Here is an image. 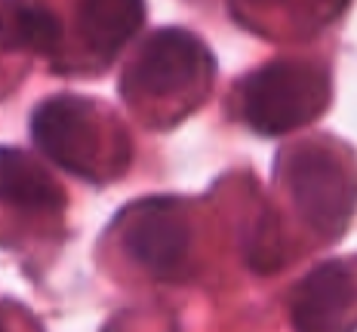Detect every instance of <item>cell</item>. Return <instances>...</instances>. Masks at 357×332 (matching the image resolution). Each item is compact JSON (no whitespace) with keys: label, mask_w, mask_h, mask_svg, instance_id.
I'll list each match as a JSON object with an SVG mask.
<instances>
[{"label":"cell","mask_w":357,"mask_h":332,"mask_svg":"<svg viewBox=\"0 0 357 332\" xmlns=\"http://www.w3.org/2000/svg\"><path fill=\"white\" fill-rule=\"evenodd\" d=\"M296 332H357V258H333L296 286L289 301Z\"/></svg>","instance_id":"obj_6"},{"label":"cell","mask_w":357,"mask_h":332,"mask_svg":"<svg viewBox=\"0 0 357 332\" xmlns=\"http://www.w3.org/2000/svg\"><path fill=\"white\" fill-rule=\"evenodd\" d=\"M215 58L197 34L185 28H160L142 43L139 56L126 68L121 93L130 102H160L210 86Z\"/></svg>","instance_id":"obj_3"},{"label":"cell","mask_w":357,"mask_h":332,"mask_svg":"<svg viewBox=\"0 0 357 332\" xmlns=\"http://www.w3.org/2000/svg\"><path fill=\"white\" fill-rule=\"evenodd\" d=\"M123 249L151 277L176 280L188 264L191 231L176 197H148L123 212Z\"/></svg>","instance_id":"obj_5"},{"label":"cell","mask_w":357,"mask_h":332,"mask_svg":"<svg viewBox=\"0 0 357 332\" xmlns=\"http://www.w3.org/2000/svg\"><path fill=\"white\" fill-rule=\"evenodd\" d=\"M62 40V25L43 6H28L6 0V22H3V43L6 49L28 47L37 53H50Z\"/></svg>","instance_id":"obj_9"},{"label":"cell","mask_w":357,"mask_h":332,"mask_svg":"<svg viewBox=\"0 0 357 332\" xmlns=\"http://www.w3.org/2000/svg\"><path fill=\"white\" fill-rule=\"evenodd\" d=\"M241 114L259 136H284L311 123L330 102V71L305 58H274L237 84Z\"/></svg>","instance_id":"obj_2"},{"label":"cell","mask_w":357,"mask_h":332,"mask_svg":"<svg viewBox=\"0 0 357 332\" xmlns=\"http://www.w3.org/2000/svg\"><path fill=\"white\" fill-rule=\"evenodd\" d=\"M3 200L22 212H62L65 194L53 182V175L43 173L25 151L6 145L3 148Z\"/></svg>","instance_id":"obj_8"},{"label":"cell","mask_w":357,"mask_h":332,"mask_svg":"<svg viewBox=\"0 0 357 332\" xmlns=\"http://www.w3.org/2000/svg\"><path fill=\"white\" fill-rule=\"evenodd\" d=\"M31 136L53 164L68 169L77 179L99 182L96 164L102 154V127L89 99L77 93H62L40 102L31 114Z\"/></svg>","instance_id":"obj_4"},{"label":"cell","mask_w":357,"mask_h":332,"mask_svg":"<svg viewBox=\"0 0 357 332\" xmlns=\"http://www.w3.org/2000/svg\"><path fill=\"white\" fill-rule=\"evenodd\" d=\"M284 184L296 212L314 228V234L324 240L345 234L357 210V166L339 142L317 139L296 145L287 154Z\"/></svg>","instance_id":"obj_1"},{"label":"cell","mask_w":357,"mask_h":332,"mask_svg":"<svg viewBox=\"0 0 357 332\" xmlns=\"http://www.w3.org/2000/svg\"><path fill=\"white\" fill-rule=\"evenodd\" d=\"M145 22V0H80L77 31L102 62L114 58Z\"/></svg>","instance_id":"obj_7"}]
</instances>
